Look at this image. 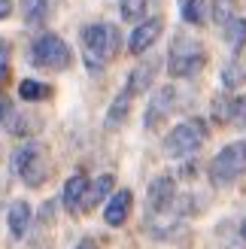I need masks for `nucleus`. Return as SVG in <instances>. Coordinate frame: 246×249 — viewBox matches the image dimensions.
I'll return each mask as SVG.
<instances>
[{
	"label": "nucleus",
	"mask_w": 246,
	"mask_h": 249,
	"mask_svg": "<svg viewBox=\"0 0 246 249\" xmlns=\"http://www.w3.org/2000/svg\"><path fill=\"white\" fill-rule=\"evenodd\" d=\"M119 46H122V36H119L116 24L97 21V24L82 28V58H85V67L91 73L104 70L119 55Z\"/></svg>",
	"instance_id": "f257e3e1"
},
{
	"label": "nucleus",
	"mask_w": 246,
	"mask_h": 249,
	"mask_svg": "<svg viewBox=\"0 0 246 249\" xmlns=\"http://www.w3.org/2000/svg\"><path fill=\"white\" fill-rule=\"evenodd\" d=\"M204 61H207V49L204 43H198L194 36H176L174 43H170V52H167V70H170V76H176V79H189L194 76L201 67H204Z\"/></svg>",
	"instance_id": "f03ea898"
},
{
	"label": "nucleus",
	"mask_w": 246,
	"mask_h": 249,
	"mask_svg": "<svg viewBox=\"0 0 246 249\" xmlns=\"http://www.w3.org/2000/svg\"><path fill=\"white\" fill-rule=\"evenodd\" d=\"M246 173V143H228L216 152V158L210 161V182L213 185H231L234 179H240Z\"/></svg>",
	"instance_id": "7ed1b4c3"
},
{
	"label": "nucleus",
	"mask_w": 246,
	"mask_h": 249,
	"mask_svg": "<svg viewBox=\"0 0 246 249\" xmlns=\"http://www.w3.org/2000/svg\"><path fill=\"white\" fill-rule=\"evenodd\" d=\"M12 170L24 185H43L46 173H49V161H46V149L40 143H21L12 152Z\"/></svg>",
	"instance_id": "20e7f679"
},
{
	"label": "nucleus",
	"mask_w": 246,
	"mask_h": 249,
	"mask_svg": "<svg viewBox=\"0 0 246 249\" xmlns=\"http://www.w3.org/2000/svg\"><path fill=\"white\" fill-rule=\"evenodd\" d=\"M207 143V124L201 119H186L179 122L164 140V152L170 158H189Z\"/></svg>",
	"instance_id": "39448f33"
},
{
	"label": "nucleus",
	"mask_w": 246,
	"mask_h": 249,
	"mask_svg": "<svg viewBox=\"0 0 246 249\" xmlns=\"http://www.w3.org/2000/svg\"><path fill=\"white\" fill-rule=\"evenodd\" d=\"M34 64L49 67V70H67L70 67V49L58 34H43L34 43Z\"/></svg>",
	"instance_id": "423d86ee"
},
{
	"label": "nucleus",
	"mask_w": 246,
	"mask_h": 249,
	"mask_svg": "<svg viewBox=\"0 0 246 249\" xmlns=\"http://www.w3.org/2000/svg\"><path fill=\"white\" fill-rule=\"evenodd\" d=\"M176 94H179V91L174 89V85H164V89H158V91L152 94L149 109H146V119H143L146 128H158V122L174 113V109H176Z\"/></svg>",
	"instance_id": "0eeeda50"
},
{
	"label": "nucleus",
	"mask_w": 246,
	"mask_h": 249,
	"mask_svg": "<svg viewBox=\"0 0 246 249\" xmlns=\"http://www.w3.org/2000/svg\"><path fill=\"white\" fill-rule=\"evenodd\" d=\"M161 31H164V21L161 18H146V21H140L137 28H134V34L128 36V52L131 55H143L146 49H152L158 43Z\"/></svg>",
	"instance_id": "6e6552de"
},
{
	"label": "nucleus",
	"mask_w": 246,
	"mask_h": 249,
	"mask_svg": "<svg viewBox=\"0 0 246 249\" xmlns=\"http://www.w3.org/2000/svg\"><path fill=\"white\" fill-rule=\"evenodd\" d=\"M149 210L152 213H164V210H170L174 207V201H176V182H174V177H158V179H152V185H149Z\"/></svg>",
	"instance_id": "1a4fd4ad"
},
{
	"label": "nucleus",
	"mask_w": 246,
	"mask_h": 249,
	"mask_svg": "<svg viewBox=\"0 0 246 249\" xmlns=\"http://www.w3.org/2000/svg\"><path fill=\"white\" fill-rule=\"evenodd\" d=\"M155 73H158V61H155V58H146L143 64H137V67L131 70L125 91H128L131 97H134V94H146V89H152V82H155Z\"/></svg>",
	"instance_id": "9d476101"
},
{
	"label": "nucleus",
	"mask_w": 246,
	"mask_h": 249,
	"mask_svg": "<svg viewBox=\"0 0 246 249\" xmlns=\"http://www.w3.org/2000/svg\"><path fill=\"white\" fill-rule=\"evenodd\" d=\"M131 204H134V195H131V189H122V192H116L113 197H109L106 210H104V219H106V225H109V228H119V225H125V219H128V213H131Z\"/></svg>",
	"instance_id": "9b49d317"
},
{
	"label": "nucleus",
	"mask_w": 246,
	"mask_h": 249,
	"mask_svg": "<svg viewBox=\"0 0 246 249\" xmlns=\"http://www.w3.org/2000/svg\"><path fill=\"white\" fill-rule=\"evenodd\" d=\"M113 185H116L113 173H104V177H97L94 182H88L85 197H82V210H94L97 204H104L106 197H109V192H113Z\"/></svg>",
	"instance_id": "f8f14e48"
},
{
	"label": "nucleus",
	"mask_w": 246,
	"mask_h": 249,
	"mask_svg": "<svg viewBox=\"0 0 246 249\" xmlns=\"http://www.w3.org/2000/svg\"><path fill=\"white\" fill-rule=\"evenodd\" d=\"M85 189H88V179L82 177V173H73V177L64 182V195H61V201L64 207L70 210H82V197H85Z\"/></svg>",
	"instance_id": "ddd939ff"
},
{
	"label": "nucleus",
	"mask_w": 246,
	"mask_h": 249,
	"mask_svg": "<svg viewBox=\"0 0 246 249\" xmlns=\"http://www.w3.org/2000/svg\"><path fill=\"white\" fill-rule=\"evenodd\" d=\"M9 231H12V237H24V231L31 228V204L28 201H16L9 207Z\"/></svg>",
	"instance_id": "4468645a"
},
{
	"label": "nucleus",
	"mask_w": 246,
	"mask_h": 249,
	"mask_svg": "<svg viewBox=\"0 0 246 249\" xmlns=\"http://www.w3.org/2000/svg\"><path fill=\"white\" fill-rule=\"evenodd\" d=\"M210 3L207 0H182V21L186 24H207Z\"/></svg>",
	"instance_id": "2eb2a0df"
},
{
	"label": "nucleus",
	"mask_w": 246,
	"mask_h": 249,
	"mask_svg": "<svg viewBox=\"0 0 246 249\" xmlns=\"http://www.w3.org/2000/svg\"><path fill=\"white\" fill-rule=\"evenodd\" d=\"M128 107H131V94L122 91L113 101V107H109V113H106V128H119V124L125 122V116H128Z\"/></svg>",
	"instance_id": "dca6fc26"
},
{
	"label": "nucleus",
	"mask_w": 246,
	"mask_h": 249,
	"mask_svg": "<svg viewBox=\"0 0 246 249\" xmlns=\"http://www.w3.org/2000/svg\"><path fill=\"white\" fill-rule=\"evenodd\" d=\"M146 6H149V0H119V12L125 21H140L146 16Z\"/></svg>",
	"instance_id": "f3484780"
},
{
	"label": "nucleus",
	"mask_w": 246,
	"mask_h": 249,
	"mask_svg": "<svg viewBox=\"0 0 246 249\" xmlns=\"http://www.w3.org/2000/svg\"><path fill=\"white\" fill-rule=\"evenodd\" d=\"M225 34H228V43L234 49H240L246 43V18H228Z\"/></svg>",
	"instance_id": "a211bd4d"
},
{
	"label": "nucleus",
	"mask_w": 246,
	"mask_h": 249,
	"mask_svg": "<svg viewBox=\"0 0 246 249\" xmlns=\"http://www.w3.org/2000/svg\"><path fill=\"white\" fill-rule=\"evenodd\" d=\"M18 94H21V101H43V97L49 94V89L43 82H36V79H24L18 85Z\"/></svg>",
	"instance_id": "6ab92c4d"
},
{
	"label": "nucleus",
	"mask_w": 246,
	"mask_h": 249,
	"mask_svg": "<svg viewBox=\"0 0 246 249\" xmlns=\"http://www.w3.org/2000/svg\"><path fill=\"white\" fill-rule=\"evenodd\" d=\"M21 16L28 24H36L46 16V0H21Z\"/></svg>",
	"instance_id": "aec40b11"
},
{
	"label": "nucleus",
	"mask_w": 246,
	"mask_h": 249,
	"mask_svg": "<svg viewBox=\"0 0 246 249\" xmlns=\"http://www.w3.org/2000/svg\"><path fill=\"white\" fill-rule=\"evenodd\" d=\"M222 82L228 85V89H234V85L243 82V70L234 64V61H228V64H225V70H222Z\"/></svg>",
	"instance_id": "412c9836"
},
{
	"label": "nucleus",
	"mask_w": 246,
	"mask_h": 249,
	"mask_svg": "<svg viewBox=\"0 0 246 249\" xmlns=\"http://www.w3.org/2000/svg\"><path fill=\"white\" fill-rule=\"evenodd\" d=\"M231 122L240 124V128H246V94L231 101Z\"/></svg>",
	"instance_id": "4be33fe9"
},
{
	"label": "nucleus",
	"mask_w": 246,
	"mask_h": 249,
	"mask_svg": "<svg viewBox=\"0 0 246 249\" xmlns=\"http://www.w3.org/2000/svg\"><path fill=\"white\" fill-rule=\"evenodd\" d=\"M213 116L219 122H231V101L228 97H216L213 101Z\"/></svg>",
	"instance_id": "5701e85b"
},
{
	"label": "nucleus",
	"mask_w": 246,
	"mask_h": 249,
	"mask_svg": "<svg viewBox=\"0 0 246 249\" xmlns=\"http://www.w3.org/2000/svg\"><path fill=\"white\" fill-rule=\"evenodd\" d=\"M6 70H9V46L0 40V82L6 79Z\"/></svg>",
	"instance_id": "b1692460"
},
{
	"label": "nucleus",
	"mask_w": 246,
	"mask_h": 249,
	"mask_svg": "<svg viewBox=\"0 0 246 249\" xmlns=\"http://www.w3.org/2000/svg\"><path fill=\"white\" fill-rule=\"evenodd\" d=\"M12 116V104L9 101H3V97H0V122H3L6 124V119Z\"/></svg>",
	"instance_id": "393cba45"
},
{
	"label": "nucleus",
	"mask_w": 246,
	"mask_h": 249,
	"mask_svg": "<svg viewBox=\"0 0 246 249\" xmlns=\"http://www.w3.org/2000/svg\"><path fill=\"white\" fill-rule=\"evenodd\" d=\"M12 12V0H0V18H6Z\"/></svg>",
	"instance_id": "a878e982"
},
{
	"label": "nucleus",
	"mask_w": 246,
	"mask_h": 249,
	"mask_svg": "<svg viewBox=\"0 0 246 249\" xmlns=\"http://www.w3.org/2000/svg\"><path fill=\"white\" fill-rule=\"evenodd\" d=\"M73 249H97V246H94V240H88V237H85V240H79V243L73 246Z\"/></svg>",
	"instance_id": "bb28decb"
},
{
	"label": "nucleus",
	"mask_w": 246,
	"mask_h": 249,
	"mask_svg": "<svg viewBox=\"0 0 246 249\" xmlns=\"http://www.w3.org/2000/svg\"><path fill=\"white\" fill-rule=\"evenodd\" d=\"M240 234H243V240H246V216H243V225H240Z\"/></svg>",
	"instance_id": "cd10ccee"
}]
</instances>
